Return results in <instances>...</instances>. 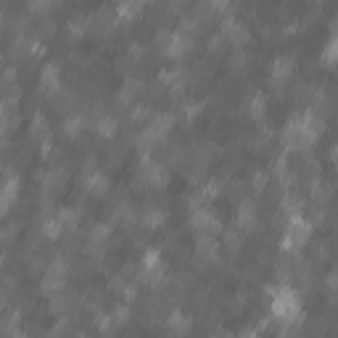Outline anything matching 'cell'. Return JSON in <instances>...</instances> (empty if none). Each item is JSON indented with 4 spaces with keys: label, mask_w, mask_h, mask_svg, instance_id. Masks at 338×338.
Listing matches in <instances>:
<instances>
[{
    "label": "cell",
    "mask_w": 338,
    "mask_h": 338,
    "mask_svg": "<svg viewBox=\"0 0 338 338\" xmlns=\"http://www.w3.org/2000/svg\"><path fill=\"white\" fill-rule=\"evenodd\" d=\"M40 79H43V85L48 87V90H53V87H56V82H58V66H48V69L43 72V77H40Z\"/></svg>",
    "instance_id": "cell-4"
},
{
    "label": "cell",
    "mask_w": 338,
    "mask_h": 338,
    "mask_svg": "<svg viewBox=\"0 0 338 338\" xmlns=\"http://www.w3.org/2000/svg\"><path fill=\"white\" fill-rule=\"evenodd\" d=\"M172 325L177 328V330H185V328H188V320H185L182 315H174V317H172Z\"/></svg>",
    "instance_id": "cell-6"
},
{
    "label": "cell",
    "mask_w": 338,
    "mask_h": 338,
    "mask_svg": "<svg viewBox=\"0 0 338 338\" xmlns=\"http://www.w3.org/2000/svg\"><path fill=\"white\" fill-rule=\"evenodd\" d=\"M293 309H296V299H293V293H283V296H278V299H275V312H278V315L286 317V315H291V312H293Z\"/></svg>",
    "instance_id": "cell-2"
},
{
    "label": "cell",
    "mask_w": 338,
    "mask_h": 338,
    "mask_svg": "<svg viewBox=\"0 0 338 338\" xmlns=\"http://www.w3.org/2000/svg\"><path fill=\"white\" fill-rule=\"evenodd\" d=\"M254 220H256L254 204H243V206H240V211H238V222H240L243 227H249V225H251Z\"/></svg>",
    "instance_id": "cell-3"
},
{
    "label": "cell",
    "mask_w": 338,
    "mask_h": 338,
    "mask_svg": "<svg viewBox=\"0 0 338 338\" xmlns=\"http://www.w3.org/2000/svg\"><path fill=\"white\" fill-rule=\"evenodd\" d=\"M98 132H101V135H111V132H114V119H103Z\"/></svg>",
    "instance_id": "cell-5"
},
{
    "label": "cell",
    "mask_w": 338,
    "mask_h": 338,
    "mask_svg": "<svg viewBox=\"0 0 338 338\" xmlns=\"http://www.w3.org/2000/svg\"><path fill=\"white\" fill-rule=\"evenodd\" d=\"M291 72H293V61L291 58H278L272 64V79H278V82H283Z\"/></svg>",
    "instance_id": "cell-1"
}]
</instances>
